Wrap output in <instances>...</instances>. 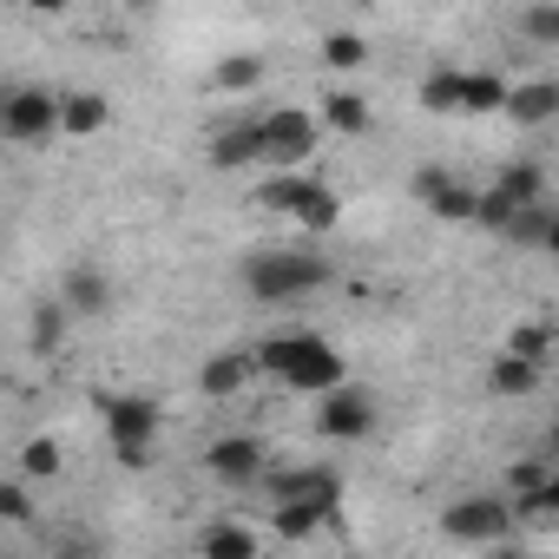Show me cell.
<instances>
[{
  "instance_id": "7",
  "label": "cell",
  "mask_w": 559,
  "mask_h": 559,
  "mask_svg": "<svg viewBox=\"0 0 559 559\" xmlns=\"http://www.w3.org/2000/svg\"><path fill=\"white\" fill-rule=\"evenodd\" d=\"M317 428L330 435V441H362L369 428H376V402H369V389H330V395H317Z\"/></svg>"
},
{
  "instance_id": "33",
  "label": "cell",
  "mask_w": 559,
  "mask_h": 559,
  "mask_svg": "<svg viewBox=\"0 0 559 559\" xmlns=\"http://www.w3.org/2000/svg\"><path fill=\"white\" fill-rule=\"evenodd\" d=\"M539 480H546V467H513V487H520V493H533Z\"/></svg>"
},
{
  "instance_id": "3",
  "label": "cell",
  "mask_w": 559,
  "mask_h": 559,
  "mask_svg": "<svg viewBox=\"0 0 559 559\" xmlns=\"http://www.w3.org/2000/svg\"><path fill=\"white\" fill-rule=\"evenodd\" d=\"M99 408H106L112 454H119L126 467H145V454H152V441H158V402H145V395H106Z\"/></svg>"
},
{
  "instance_id": "24",
  "label": "cell",
  "mask_w": 559,
  "mask_h": 559,
  "mask_svg": "<svg viewBox=\"0 0 559 559\" xmlns=\"http://www.w3.org/2000/svg\"><path fill=\"white\" fill-rule=\"evenodd\" d=\"M461 86H467V73H448V67H441V73L421 80V106H428V112H461Z\"/></svg>"
},
{
  "instance_id": "21",
  "label": "cell",
  "mask_w": 559,
  "mask_h": 559,
  "mask_svg": "<svg viewBox=\"0 0 559 559\" xmlns=\"http://www.w3.org/2000/svg\"><path fill=\"white\" fill-rule=\"evenodd\" d=\"M507 80L500 73H467V86H461V112H507Z\"/></svg>"
},
{
  "instance_id": "35",
  "label": "cell",
  "mask_w": 559,
  "mask_h": 559,
  "mask_svg": "<svg viewBox=\"0 0 559 559\" xmlns=\"http://www.w3.org/2000/svg\"><path fill=\"white\" fill-rule=\"evenodd\" d=\"M539 250H552V257H559V217H552V230H546V243H539Z\"/></svg>"
},
{
  "instance_id": "8",
  "label": "cell",
  "mask_w": 559,
  "mask_h": 559,
  "mask_svg": "<svg viewBox=\"0 0 559 559\" xmlns=\"http://www.w3.org/2000/svg\"><path fill=\"white\" fill-rule=\"evenodd\" d=\"M415 198H421L435 217H448V224H480V191H467V185L448 178L441 165H421V171H415Z\"/></svg>"
},
{
  "instance_id": "34",
  "label": "cell",
  "mask_w": 559,
  "mask_h": 559,
  "mask_svg": "<svg viewBox=\"0 0 559 559\" xmlns=\"http://www.w3.org/2000/svg\"><path fill=\"white\" fill-rule=\"evenodd\" d=\"M27 8H40V14H67L73 0H27Z\"/></svg>"
},
{
  "instance_id": "31",
  "label": "cell",
  "mask_w": 559,
  "mask_h": 559,
  "mask_svg": "<svg viewBox=\"0 0 559 559\" xmlns=\"http://www.w3.org/2000/svg\"><path fill=\"white\" fill-rule=\"evenodd\" d=\"M0 520H8V526H27V520H34V493H27L21 480L0 487Z\"/></svg>"
},
{
  "instance_id": "22",
  "label": "cell",
  "mask_w": 559,
  "mask_h": 559,
  "mask_svg": "<svg viewBox=\"0 0 559 559\" xmlns=\"http://www.w3.org/2000/svg\"><path fill=\"white\" fill-rule=\"evenodd\" d=\"M323 119H330L336 132H349V139H356V132H369V99L343 86V93H330V106H323Z\"/></svg>"
},
{
  "instance_id": "9",
  "label": "cell",
  "mask_w": 559,
  "mask_h": 559,
  "mask_svg": "<svg viewBox=\"0 0 559 559\" xmlns=\"http://www.w3.org/2000/svg\"><path fill=\"white\" fill-rule=\"evenodd\" d=\"M263 493L270 507L276 500H323V507H343V480L330 467H284V474H263Z\"/></svg>"
},
{
  "instance_id": "29",
  "label": "cell",
  "mask_w": 559,
  "mask_h": 559,
  "mask_svg": "<svg viewBox=\"0 0 559 559\" xmlns=\"http://www.w3.org/2000/svg\"><path fill=\"white\" fill-rule=\"evenodd\" d=\"M546 230H552V211H539V204H526V211L507 224V237H513V243H546Z\"/></svg>"
},
{
  "instance_id": "6",
  "label": "cell",
  "mask_w": 559,
  "mask_h": 559,
  "mask_svg": "<svg viewBox=\"0 0 559 559\" xmlns=\"http://www.w3.org/2000/svg\"><path fill=\"white\" fill-rule=\"evenodd\" d=\"M441 526H448V539H461V546H500V539L513 533V507L474 493V500H454V507L441 513Z\"/></svg>"
},
{
  "instance_id": "23",
  "label": "cell",
  "mask_w": 559,
  "mask_h": 559,
  "mask_svg": "<svg viewBox=\"0 0 559 559\" xmlns=\"http://www.w3.org/2000/svg\"><path fill=\"white\" fill-rule=\"evenodd\" d=\"M493 191H507V198L526 211V204H539V191H546V171H539V165H507V171L493 178Z\"/></svg>"
},
{
  "instance_id": "5",
  "label": "cell",
  "mask_w": 559,
  "mask_h": 559,
  "mask_svg": "<svg viewBox=\"0 0 559 559\" xmlns=\"http://www.w3.org/2000/svg\"><path fill=\"white\" fill-rule=\"evenodd\" d=\"M60 99H67V93L14 86V93H8V112H0V126H8L14 145H47V139L60 132Z\"/></svg>"
},
{
  "instance_id": "1",
  "label": "cell",
  "mask_w": 559,
  "mask_h": 559,
  "mask_svg": "<svg viewBox=\"0 0 559 559\" xmlns=\"http://www.w3.org/2000/svg\"><path fill=\"white\" fill-rule=\"evenodd\" d=\"M250 356H257V376L284 382V389H297V395H330V389L343 382V356H336L323 336H270V343L250 349Z\"/></svg>"
},
{
  "instance_id": "2",
  "label": "cell",
  "mask_w": 559,
  "mask_h": 559,
  "mask_svg": "<svg viewBox=\"0 0 559 559\" xmlns=\"http://www.w3.org/2000/svg\"><path fill=\"white\" fill-rule=\"evenodd\" d=\"M323 284H330V263L317 250H257L243 263V290L257 304H297V297H310Z\"/></svg>"
},
{
  "instance_id": "4",
  "label": "cell",
  "mask_w": 559,
  "mask_h": 559,
  "mask_svg": "<svg viewBox=\"0 0 559 559\" xmlns=\"http://www.w3.org/2000/svg\"><path fill=\"white\" fill-rule=\"evenodd\" d=\"M257 139H263V165L297 171V165L317 152V119H310L304 106H276V112L257 119Z\"/></svg>"
},
{
  "instance_id": "13",
  "label": "cell",
  "mask_w": 559,
  "mask_h": 559,
  "mask_svg": "<svg viewBox=\"0 0 559 559\" xmlns=\"http://www.w3.org/2000/svg\"><path fill=\"white\" fill-rule=\"evenodd\" d=\"M487 389H493L500 402H520V395H533V389H539V362H533V356H520V349H507V356L487 369Z\"/></svg>"
},
{
  "instance_id": "36",
  "label": "cell",
  "mask_w": 559,
  "mask_h": 559,
  "mask_svg": "<svg viewBox=\"0 0 559 559\" xmlns=\"http://www.w3.org/2000/svg\"><path fill=\"white\" fill-rule=\"evenodd\" d=\"M132 8H158V0H132Z\"/></svg>"
},
{
  "instance_id": "17",
  "label": "cell",
  "mask_w": 559,
  "mask_h": 559,
  "mask_svg": "<svg viewBox=\"0 0 559 559\" xmlns=\"http://www.w3.org/2000/svg\"><path fill=\"white\" fill-rule=\"evenodd\" d=\"M330 513L336 507H323V500H276V533H284V539H310Z\"/></svg>"
},
{
  "instance_id": "14",
  "label": "cell",
  "mask_w": 559,
  "mask_h": 559,
  "mask_svg": "<svg viewBox=\"0 0 559 559\" xmlns=\"http://www.w3.org/2000/svg\"><path fill=\"white\" fill-rule=\"evenodd\" d=\"M507 112H513L520 126L559 119V80H526V86H513V93H507Z\"/></svg>"
},
{
  "instance_id": "19",
  "label": "cell",
  "mask_w": 559,
  "mask_h": 559,
  "mask_svg": "<svg viewBox=\"0 0 559 559\" xmlns=\"http://www.w3.org/2000/svg\"><path fill=\"white\" fill-rule=\"evenodd\" d=\"M304 230H330L336 224V191L323 185V178H304V198H297V211H290Z\"/></svg>"
},
{
  "instance_id": "20",
  "label": "cell",
  "mask_w": 559,
  "mask_h": 559,
  "mask_svg": "<svg viewBox=\"0 0 559 559\" xmlns=\"http://www.w3.org/2000/svg\"><path fill=\"white\" fill-rule=\"evenodd\" d=\"M198 552L204 559H250L257 552V533L250 526H204L198 533Z\"/></svg>"
},
{
  "instance_id": "27",
  "label": "cell",
  "mask_w": 559,
  "mask_h": 559,
  "mask_svg": "<svg viewBox=\"0 0 559 559\" xmlns=\"http://www.w3.org/2000/svg\"><path fill=\"white\" fill-rule=\"evenodd\" d=\"M67 297H53V304H40L34 310V349H60V336H67Z\"/></svg>"
},
{
  "instance_id": "30",
  "label": "cell",
  "mask_w": 559,
  "mask_h": 559,
  "mask_svg": "<svg viewBox=\"0 0 559 559\" xmlns=\"http://www.w3.org/2000/svg\"><path fill=\"white\" fill-rule=\"evenodd\" d=\"M21 474L27 480H47V474H60V448L40 435V441H27V454H21Z\"/></svg>"
},
{
  "instance_id": "10",
  "label": "cell",
  "mask_w": 559,
  "mask_h": 559,
  "mask_svg": "<svg viewBox=\"0 0 559 559\" xmlns=\"http://www.w3.org/2000/svg\"><path fill=\"white\" fill-rule=\"evenodd\" d=\"M211 474L217 480H230V487H250V480H263L270 467H263V441H250V435H224V441H211Z\"/></svg>"
},
{
  "instance_id": "12",
  "label": "cell",
  "mask_w": 559,
  "mask_h": 559,
  "mask_svg": "<svg viewBox=\"0 0 559 559\" xmlns=\"http://www.w3.org/2000/svg\"><path fill=\"white\" fill-rule=\"evenodd\" d=\"M243 165H263V139L257 126H230L211 139V171H243Z\"/></svg>"
},
{
  "instance_id": "18",
  "label": "cell",
  "mask_w": 559,
  "mask_h": 559,
  "mask_svg": "<svg viewBox=\"0 0 559 559\" xmlns=\"http://www.w3.org/2000/svg\"><path fill=\"white\" fill-rule=\"evenodd\" d=\"M263 53H230L217 73H211V93H250V86H263Z\"/></svg>"
},
{
  "instance_id": "11",
  "label": "cell",
  "mask_w": 559,
  "mask_h": 559,
  "mask_svg": "<svg viewBox=\"0 0 559 559\" xmlns=\"http://www.w3.org/2000/svg\"><path fill=\"white\" fill-rule=\"evenodd\" d=\"M60 297H67L73 317H106V310H112V276H106L99 263H73L67 284H60Z\"/></svg>"
},
{
  "instance_id": "16",
  "label": "cell",
  "mask_w": 559,
  "mask_h": 559,
  "mask_svg": "<svg viewBox=\"0 0 559 559\" xmlns=\"http://www.w3.org/2000/svg\"><path fill=\"white\" fill-rule=\"evenodd\" d=\"M250 376H257V356H237V349H230V356L204 362V376H198V382H204V395H211V402H224V395H237Z\"/></svg>"
},
{
  "instance_id": "25",
  "label": "cell",
  "mask_w": 559,
  "mask_h": 559,
  "mask_svg": "<svg viewBox=\"0 0 559 559\" xmlns=\"http://www.w3.org/2000/svg\"><path fill=\"white\" fill-rule=\"evenodd\" d=\"M297 198H304V171H276V178H263V191H257V204L263 211H297Z\"/></svg>"
},
{
  "instance_id": "15",
  "label": "cell",
  "mask_w": 559,
  "mask_h": 559,
  "mask_svg": "<svg viewBox=\"0 0 559 559\" xmlns=\"http://www.w3.org/2000/svg\"><path fill=\"white\" fill-rule=\"evenodd\" d=\"M106 119H112V106H106L99 93H67V99H60V132H67V139H93Z\"/></svg>"
},
{
  "instance_id": "28",
  "label": "cell",
  "mask_w": 559,
  "mask_h": 559,
  "mask_svg": "<svg viewBox=\"0 0 559 559\" xmlns=\"http://www.w3.org/2000/svg\"><path fill=\"white\" fill-rule=\"evenodd\" d=\"M526 40L559 47V0H539V8H526Z\"/></svg>"
},
{
  "instance_id": "26",
  "label": "cell",
  "mask_w": 559,
  "mask_h": 559,
  "mask_svg": "<svg viewBox=\"0 0 559 559\" xmlns=\"http://www.w3.org/2000/svg\"><path fill=\"white\" fill-rule=\"evenodd\" d=\"M323 60H330L336 73H356V67H369V40H362V34H330V40H323Z\"/></svg>"
},
{
  "instance_id": "32",
  "label": "cell",
  "mask_w": 559,
  "mask_h": 559,
  "mask_svg": "<svg viewBox=\"0 0 559 559\" xmlns=\"http://www.w3.org/2000/svg\"><path fill=\"white\" fill-rule=\"evenodd\" d=\"M507 349H520V356H533V362H539V356H546V330H513V343H507Z\"/></svg>"
}]
</instances>
